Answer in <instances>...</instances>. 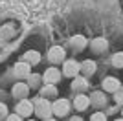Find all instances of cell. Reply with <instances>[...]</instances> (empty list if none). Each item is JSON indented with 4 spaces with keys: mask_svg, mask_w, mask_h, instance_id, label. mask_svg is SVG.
<instances>
[{
    "mask_svg": "<svg viewBox=\"0 0 123 121\" xmlns=\"http://www.w3.org/2000/svg\"><path fill=\"white\" fill-rule=\"evenodd\" d=\"M33 105H35V112L39 114V116H42V117H48V116H50L51 106H50V103L46 101V97H41V99H37Z\"/></svg>",
    "mask_w": 123,
    "mask_h": 121,
    "instance_id": "obj_1",
    "label": "cell"
},
{
    "mask_svg": "<svg viewBox=\"0 0 123 121\" xmlns=\"http://www.w3.org/2000/svg\"><path fill=\"white\" fill-rule=\"evenodd\" d=\"M17 112H18V116L26 117V116H30V114L35 112V105L28 99H22L20 103H18V106H17Z\"/></svg>",
    "mask_w": 123,
    "mask_h": 121,
    "instance_id": "obj_2",
    "label": "cell"
},
{
    "mask_svg": "<svg viewBox=\"0 0 123 121\" xmlns=\"http://www.w3.org/2000/svg\"><path fill=\"white\" fill-rule=\"evenodd\" d=\"M68 108H70V103L66 99H57L53 105H51V112L57 114V116H66Z\"/></svg>",
    "mask_w": 123,
    "mask_h": 121,
    "instance_id": "obj_3",
    "label": "cell"
},
{
    "mask_svg": "<svg viewBox=\"0 0 123 121\" xmlns=\"http://www.w3.org/2000/svg\"><path fill=\"white\" fill-rule=\"evenodd\" d=\"M59 79H61L59 68H48L44 72V81H46L48 85H55V83H59Z\"/></svg>",
    "mask_w": 123,
    "mask_h": 121,
    "instance_id": "obj_4",
    "label": "cell"
},
{
    "mask_svg": "<svg viewBox=\"0 0 123 121\" xmlns=\"http://www.w3.org/2000/svg\"><path fill=\"white\" fill-rule=\"evenodd\" d=\"M79 70H81V64H79L77 60H66V62H64V75L74 77V75L79 73Z\"/></svg>",
    "mask_w": 123,
    "mask_h": 121,
    "instance_id": "obj_5",
    "label": "cell"
},
{
    "mask_svg": "<svg viewBox=\"0 0 123 121\" xmlns=\"http://www.w3.org/2000/svg\"><path fill=\"white\" fill-rule=\"evenodd\" d=\"M30 73H31L30 62H18L15 66V75L17 77H30Z\"/></svg>",
    "mask_w": 123,
    "mask_h": 121,
    "instance_id": "obj_6",
    "label": "cell"
},
{
    "mask_svg": "<svg viewBox=\"0 0 123 121\" xmlns=\"http://www.w3.org/2000/svg\"><path fill=\"white\" fill-rule=\"evenodd\" d=\"M48 59H50L51 62H59V60H62V59H64V50H62V48H59V46L51 48Z\"/></svg>",
    "mask_w": 123,
    "mask_h": 121,
    "instance_id": "obj_7",
    "label": "cell"
},
{
    "mask_svg": "<svg viewBox=\"0 0 123 121\" xmlns=\"http://www.w3.org/2000/svg\"><path fill=\"white\" fill-rule=\"evenodd\" d=\"M28 92H30V86L24 85V83H17L15 88H13V96L15 97H26L28 96Z\"/></svg>",
    "mask_w": 123,
    "mask_h": 121,
    "instance_id": "obj_8",
    "label": "cell"
},
{
    "mask_svg": "<svg viewBox=\"0 0 123 121\" xmlns=\"http://www.w3.org/2000/svg\"><path fill=\"white\" fill-rule=\"evenodd\" d=\"M103 88L108 90V92H116L119 88V81L114 79V77H107V79L103 81Z\"/></svg>",
    "mask_w": 123,
    "mask_h": 121,
    "instance_id": "obj_9",
    "label": "cell"
},
{
    "mask_svg": "<svg viewBox=\"0 0 123 121\" xmlns=\"http://www.w3.org/2000/svg\"><path fill=\"white\" fill-rule=\"evenodd\" d=\"M92 103V99L86 96H77L75 97V108L77 110H85V108H88V105Z\"/></svg>",
    "mask_w": 123,
    "mask_h": 121,
    "instance_id": "obj_10",
    "label": "cell"
},
{
    "mask_svg": "<svg viewBox=\"0 0 123 121\" xmlns=\"http://www.w3.org/2000/svg\"><path fill=\"white\" fill-rule=\"evenodd\" d=\"M41 60V55H39V51L31 50L26 53V62H30V64H35V62H39Z\"/></svg>",
    "mask_w": 123,
    "mask_h": 121,
    "instance_id": "obj_11",
    "label": "cell"
},
{
    "mask_svg": "<svg viewBox=\"0 0 123 121\" xmlns=\"http://www.w3.org/2000/svg\"><path fill=\"white\" fill-rule=\"evenodd\" d=\"M81 66H83V70H85V73H88V75L94 73V70H96V62L94 60H85Z\"/></svg>",
    "mask_w": 123,
    "mask_h": 121,
    "instance_id": "obj_12",
    "label": "cell"
},
{
    "mask_svg": "<svg viewBox=\"0 0 123 121\" xmlns=\"http://www.w3.org/2000/svg\"><path fill=\"white\" fill-rule=\"evenodd\" d=\"M92 48L96 51H99V50H105L107 48V40L105 39H94V42H92Z\"/></svg>",
    "mask_w": 123,
    "mask_h": 121,
    "instance_id": "obj_13",
    "label": "cell"
},
{
    "mask_svg": "<svg viewBox=\"0 0 123 121\" xmlns=\"http://www.w3.org/2000/svg\"><path fill=\"white\" fill-rule=\"evenodd\" d=\"M48 96H57V90L53 85H46L42 88V97H48Z\"/></svg>",
    "mask_w": 123,
    "mask_h": 121,
    "instance_id": "obj_14",
    "label": "cell"
},
{
    "mask_svg": "<svg viewBox=\"0 0 123 121\" xmlns=\"http://www.w3.org/2000/svg\"><path fill=\"white\" fill-rule=\"evenodd\" d=\"M112 64L116 66V68H123V51L121 53H116V55L112 57Z\"/></svg>",
    "mask_w": 123,
    "mask_h": 121,
    "instance_id": "obj_15",
    "label": "cell"
},
{
    "mask_svg": "<svg viewBox=\"0 0 123 121\" xmlns=\"http://www.w3.org/2000/svg\"><path fill=\"white\" fill-rule=\"evenodd\" d=\"M85 44H86V39H83V37H74L72 39V46L74 48H83Z\"/></svg>",
    "mask_w": 123,
    "mask_h": 121,
    "instance_id": "obj_16",
    "label": "cell"
},
{
    "mask_svg": "<svg viewBox=\"0 0 123 121\" xmlns=\"http://www.w3.org/2000/svg\"><path fill=\"white\" fill-rule=\"evenodd\" d=\"M114 99H116V103H123V88L121 86L116 90V97H114Z\"/></svg>",
    "mask_w": 123,
    "mask_h": 121,
    "instance_id": "obj_17",
    "label": "cell"
},
{
    "mask_svg": "<svg viewBox=\"0 0 123 121\" xmlns=\"http://www.w3.org/2000/svg\"><path fill=\"white\" fill-rule=\"evenodd\" d=\"M90 121H107V117L103 116V112H98V114H94V116H92Z\"/></svg>",
    "mask_w": 123,
    "mask_h": 121,
    "instance_id": "obj_18",
    "label": "cell"
},
{
    "mask_svg": "<svg viewBox=\"0 0 123 121\" xmlns=\"http://www.w3.org/2000/svg\"><path fill=\"white\" fill-rule=\"evenodd\" d=\"M86 86V83H85V79H75V83H74V88H85Z\"/></svg>",
    "mask_w": 123,
    "mask_h": 121,
    "instance_id": "obj_19",
    "label": "cell"
},
{
    "mask_svg": "<svg viewBox=\"0 0 123 121\" xmlns=\"http://www.w3.org/2000/svg\"><path fill=\"white\" fill-rule=\"evenodd\" d=\"M20 117L22 116H18V114H17V116H9V117H7V121H22Z\"/></svg>",
    "mask_w": 123,
    "mask_h": 121,
    "instance_id": "obj_20",
    "label": "cell"
},
{
    "mask_svg": "<svg viewBox=\"0 0 123 121\" xmlns=\"http://www.w3.org/2000/svg\"><path fill=\"white\" fill-rule=\"evenodd\" d=\"M6 110H7V108H6V105H0V116H4Z\"/></svg>",
    "mask_w": 123,
    "mask_h": 121,
    "instance_id": "obj_21",
    "label": "cell"
},
{
    "mask_svg": "<svg viewBox=\"0 0 123 121\" xmlns=\"http://www.w3.org/2000/svg\"><path fill=\"white\" fill-rule=\"evenodd\" d=\"M70 121H81V117H72Z\"/></svg>",
    "mask_w": 123,
    "mask_h": 121,
    "instance_id": "obj_22",
    "label": "cell"
},
{
    "mask_svg": "<svg viewBox=\"0 0 123 121\" xmlns=\"http://www.w3.org/2000/svg\"><path fill=\"white\" fill-rule=\"evenodd\" d=\"M46 121H53V119H46Z\"/></svg>",
    "mask_w": 123,
    "mask_h": 121,
    "instance_id": "obj_23",
    "label": "cell"
},
{
    "mask_svg": "<svg viewBox=\"0 0 123 121\" xmlns=\"http://www.w3.org/2000/svg\"><path fill=\"white\" fill-rule=\"evenodd\" d=\"M119 121H123V119H119Z\"/></svg>",
    "mask_w": 123,
    "mask_h": 121,
    "instance_id": "obj_24",
    "label": "cell"
}]
</instances>
